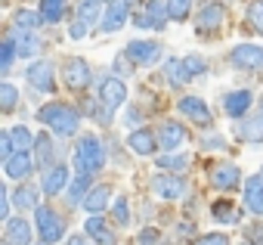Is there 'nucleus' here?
<instances>
[{"mask_svg": "<svg viewBox=\"0 0 263 245\" xmlns=\"http://www.w3.org/2000/svg\"><path fill=\"white\" fill-rule=\"evenodd\" d=\"M111 72H115V78H130V75H134V59H130L127 53H118L115 56V65H111Z\"/></svg>", "mask_w": 263, "mask_h": 245, "instance_id": "nucleus-40", "label": "nucleus"}, {"mask_svg": "<svg viewBox=\"0 0 263 245\" xmlns=\"http://www.w3.org/2000/svg\"><path fill=\"white\" fill-rule=\"evenodd\" d=\"M16 155V143H13V131H4L0 134V159L4 162H10Z\"/></svg>", "mask_w": 263, "mask_h": 245, "instance_id": "nucleus-42", "label": "nucleus"}, {"mask_svg": "<svg viewBox=\"0 0 263 245\" xmlns=\"http://www.w3.org/2000/svg\"><path fill=\"white\" fill-rule=\"evenodd\" d=\"M248 242L251 245H263V223H254V226H248Z\"/></svg>", "mask_w": 263, "mask_h": 245, "instance_id": "nucleus-48", "label": "nucleus"}, {"mask_svg": "<svg viewBox=\"0 0 263 245\" xmlns=\"http://www.w3.org/2000/svg\"><path fill=\"white\" fill-rule=\"evenodd\" d=\"M99 4H102V0H99Z\"/></svg>", "mask_w": 263, "mask_h": 245, "instance_id": "nucleus-56", "label": "nucleus"}, {"mask_svg": "<svg viewBox=\"0 0 263 245\" xmlns=\"http://www.w3.org/2000/svg\"><path fill=\"white\" fill-rule=\"evenodd\" d=\"M245 208L251 214L263 217V177L260 174L248 177V183H245Z\"/></svg>", "mask_w": 263, "mask_h": 245, "instance_id": "nucleus-21", "label": "nucleus"}, {"mask_svg": "<svg viewBox=\"0 0 263 245\" xmlns=\"http://www.w3.org/2000/svg\"><path fill=\"white\" fill-rule=\"evenodd\" d=\"M241 183V171H238V165H214L211 168V186L214 189H220V192H229V189H235Z\"/></svg>", "mask_w": 263, "mask_h": 245, "instance_id": "nucleus-16", "label": "nucleus"}, {"mask_svg": "<svg viewBox=\"0 0 263 245\" xmlns=\"http://www.w3.org/2000/svg\"><path fill=\"white\" fill-rule=\"evenodd\" d=\"M260 177H263V168H260Z\"/></svg>", "mask_w": 263, "mask_h": 245, "instance_id": "nucleus-54", "label": "nucleus"}, {"mask_svg": "<svg viewBox=\"0 0 263 245\" xmlns=\"http://www.w3.org/2000/svg\"><path fill=\"white\" fill-rule=\"evenodd\" d=\"M68 168L65 165H53V168H47L44 171V177H41V192L44 196H59L62 189H68Z\"/></svg>", "mask_w": 263, "mask_h": 245, "instance_id": "nucleus-19", "label": "nucleus"}, {"mask_svg": "<svg viewBox=\"0 0 263 245\" xmlns=\"http://www.w3.org/2000/svg\"><path fill=\"white\" fill-rule=\"evenodd\" d=\"M167 10H171L174 22H186L192 13V0H167Z\"/></svg>", "mask_w": 263, "mask_h": 245, "instance_id": "nucleus-37", "label": "nucleus"}, {"mask_svg": "<svg viewBox=\"0 0 263 245\" xmlns=\"http://www.w3.org/2000/svg\"><path fill=\"white\" fill-rule=\"evenodd\" d=\"M226 25V7L223 4H204L195 16V31L198 34H217Z\"/></svg>", "mask_w": 263, "mask_h": 245, "instance_id": "nucleus-6", "label": "nucleus"}, {"mask_svg": "<svg viewBox=\"0 0 263 245\" xmlns=\"http://www.w3.org/2000/svg\"><path fill=\"white\" fill-rule=\"evenodd\" d=\"M87 31H90V25H87L84 19H78V16H74V22L68 25V38H71V41H81Z\"/></svg>", "mask_w": 263, "mask_h": 245, "instance_id": "nucleus-45", "label": "nucleus"}, {"mask_svg": "<svg viewBox=\"0 0 263 245\" xmlns=\"http://www.w3.org/2000/svg\"><path fill=\"white\" fill-rule=\"evenodd\" d=\"M84 233L96 242V245H118V236L115 230L108 226V220H102V214H90L84 220Z\"/></svg>", "mask_w": 263, "mask_h": 245, "instance_id": "nucleus-17", "label": "nucleus"}, {"mask_svg": "<svg viewBox=\"0 0 263 245\" xmlns=\"http://www.w3.org/2000/svg\"><path fill=\"white\" fill-rule=\"evenodd\" d=\"M189 155L186 152H164V155H158V168L161 171H167V174H180L183 177V171L189 168Z\"/></svg>", "mask_w": 263, "mask_h": 245, "instance_id": "nucleus-29", "label": "nucleus"}, {"mask_svg": "<svg viewBox=\"0 0 263 245\" xmlns=\"http://www.w3.org/2000/svg\"><path fill=\"white\" fill-rule=\"evenodd\" d=\"M78 19H84L87 25H102V22H99V0H81Z\"/></svg>", "mask_w": 263, "mask_h": 245, "instance_id": "nucleus-35", "label": "nucleus"}, {"mask_svg": "<svg viewBox=\"0 0 263 245\" xmlns=\"http://www.w3.org/2000/svg\"><path fill=\"white\" fill-rule=\"evenodd\" d=\"M186 140H189V134H186V128L180 125V121H161V128H158V146L164 152H183Z\"/></svg>", "mask_w": 263, "mask_h": 245, "instance_id": "nucleus-11", "label": "nucleus"}, {"mask_svg": "<svg viewBox=\"0 0 263 245\" xmlns=\"http://www.w3.org/2000/svg\"><path fill=\"white\" fill-rule=\"evenodd\" d=\"M127 19H130V0H108L99 31L102 34H115V31H121L127 25Z\"/></svg>", "mask_w": 263, "mask_h": 245, "instance_id": "nucleus-9", "label": "nucleus"}, {"mask_svg": "<svg viewBox=\"0 0 263 245\" xmlns=\"http://www.w3.org/2000/svg\"><path fill=\"white\" fill-rule=\"evenodd\" d=\"M99 99L108 112H118L121 106H127V84L115 75H102L99 78Z\"/></svg>", "mask_w": 263, "mask_h": 245, "instance_id": "nucleus-4", "label": "nucleus"}, {"mask_svg": "<svg viewBox=\"0 0 263 245\" xmlns=\"http://www.w3.org/2000/svg\"><path fill=\"white\" fill-rule=\"evenodd\" d=\"M37 25H44V19H41V13H34V10H19V13L13 16V28H19V31H31V34H34Z\"/></svg>", "mask_w": 263, "mask_h": 245, "instance_id": "nucleus-32", "label": "nucleus"}, {"mask_svg": "<svg viewBox=\"0 0 263 245\" xmlns=\"http://www.w3.org/2000/svg\"><path fill=\"white\" fill-rule=\"evenodd\" d=\"M10 205H13V196L0 186V220H4V223L10 220Z\"/></svg>", "mask_w": 263, "mask_h": 245, "instance_id": "nucleus-47", "label": "nucleus"}, {"mask_svg": "<svg viewBox=\"0 0 263 245\" xmlns=\"http://www.w3.org/2000/svg\"><path fill=\"white\" fill-rule=\"evenodd\" d=\"M16 102H19V90H16L13 84H0V109H4V112H13Z\"/></svg>", "mask_w": 263, "mask_h": 245, "instance_id": "nucleus-39", "label": "nucleus"}, {"mask_svg": "<svg viewBox=\"0 0 263 245\" xmlns=\"http://www.w3.org/2000/svg\"><path fill=\"white\" fill-rule=\"evenodd\" d=\"M65 245H96V242H93L90 236H68Z\"/></svg>", "mask_w": 263, "mask_h": 245, "instance_id": "nucleus-50", "label": "nucleus"}, {"mask_svg": "<svg viewBox=\"0 0 263 245\" xmlns=\"http://www.w3.org/2000/svg\"><path fill=\"white\" fill-rule=\"evenodd\" d=\"M223 146H226L223 137H208V140H204V149H223Z\"/></svg>", "mask_w": 263, "mask_h": 245, "instance_id": "nucleus-51", "label": "nucleus"}, {"mask_svg": "<svg viewBox=\"0 0 263 245\" xmlns=\"http://www.w3.org/2000/svg\"><path fill=\"white\" fill-rule=\"evenodd\" d=\"M13 205L22 208V211H37V208H41V192H37L34 186L22 183V186L13 192Z\"/></svg>", "mask_w": 263, "mask_h": 245, "instance_id": "nucleus-28", "label": "nucleus"}, {"mask_svg": "<svg viewBox=\"0 0 263 245\" xmlns=\"http://www.w3.org/2000/svg\"><path fill=\"white\" fill-rule=\"evenodd\" d=\"M235 134H238V140H245V143H263V112L248 115L245 121H238V125H235Z\"/></svg>", "mask_w": 263, "mask_h": 245, "instance_id": "nucleus-20", "label": "nucleus"}, {"mask_svg": "<svg viewBox=\"0 0 263 245\" xmlns=\"http://www.w3.org/2000/svg\"><path fill=\"white\" fill-rule=\"evenodd\" d=\"M220 106L229 118H248V112L254 106V93L251 90H232V93L220 96Z\"/></svg>", "mask_w": 263, "mask_h": 245, "instance_id": "nucleus-13", "label": "nucleus"}, {"mask_svg": "<svg viewBox=\"0 0 263 245\" xmlns=\"http://www.w3.org/2000/svg\"><path fill=\"white\" fill-rule=\"evenodd\" d=\"M37 13H41L44 25H56V22H62L65 13H68V0H41V4H37Z\"/></svg>", "mask_w": 263, "mask_h": 245, "instance_id": "nucleus-24", "label": "nucleus"}, {"mask_svg": "<svg viewBox=\"0 0 263 245\" xmlns=\"http://www.w3.org/2000/svg\"><path fill=\"white\" fill-rule=\"evenodd\" d=\"M127 56L134 59V65H140V68L155 65L161 59V44L158 41H130L127 44Z\"/></svg>", "mask_w": 263, "mask_h": 245, "instance_id": "nucleus-12", "label": "nucleus"}, {"mask_svg": "<svg viewBox=\"0 0 263 245\" xmlns=\"http://www.w3.org/2000/svg\"><path fill=\"white\" fill-rule=\"evenodd\" d=\"M140 121H143V112H140V109H134V106H130V109H127V125H134V128H137Z\"/></svg>", "mask_w": 263, "mask_h": 245, "instance_id": "nucleus-49", "label": "nucleus"}, {"mask_svg": "<svg viewBox=\"0 0 263 245\" xmlns=\"http://www.w3.org/2000/svg\"><path fill=\"white\" fill-rule=\"evenodd\" d=\"M4 171H7L10 180H25V177L34 171V159H31V152H16L10 162H4Z\"/></svg>", "mask_w": 263, "mask_h": 245, "instance_id": "nucleus-22", "label": "nucleus"}, {"mask_svg": "<svg viewBox=\"0 0 263 245\" xmlns=\"http://www.w3.org/2000/svg\"><path fill=\"white\" fill-rule=\"evenodd\" d=\"M260 112H263V96H260Z\"/></svg>", "mask_w": 263, "mask_h": 245, "instance_id": "nucleus-53", "label": "nucleus"}, {"mask_svg": "<svg viewBox=\"0 0 263 245\" xmlns=\"http://www.w3.org/2000/svg\"><path fill=\"white\" fill-rule=\"evenodd\" d=\"M34 230H37V236H41L44 245H53V242H59V239L65 236V220H62L59 211H53L50 205H41V208L34 211Z\"/></svg>", "mask_w": 263, "mask_h": 245, "instance_id": "nucleus-3", "label": "nucleus"}, {"mask_svg": "<svg viewBox=\"0 0 263 245\" xmlns=\"http://www.w3.org/2000/svg\"><path fill=\"white\" fill-rule=\"evenodd\" d=\"M111 220H115L118 226H130V202H127V196H118V199H115V205H111Z\"/></svg>", "mask_w": 263, "mask_h": 245, "instance_id": "nucleus-34", "label": "nucleus"}, {"mask_svg": "<svg viewBox=\"0 0 263 245\" xmlns=\"http://www.w3.org/2000/svg\"><path fill=\"white\" fill-rule=\"evenodd\" d=\"M192 233V223H180V236H189Z\"/></svg>", "mask_w": 263, "mask_h": 245, "instance_id": "nucleus-52", "label": "nucleus"}, {"mask_svg": "<svg viewBox=\"0 0 263 245\" xmlns=\"http://www.w3.org/2000/svg\"><path fill=\"white\" fill-rule=\"evenodd\" d=\"M229 62L238 72H263V47L260 44H238V47H232Z\"/></svg>", "mask_w": 263, "mask_h": 245, "instance_id": "nucleus-5", "label": "nucleus"}, {"mask_svg": "<svg viewBox=\"0 0 263 245\" xmlns=\"http://www.w3.org/2000/svg\"><path fill=\"white\" fill-rule=\"evenodd\" d=\"M90 189H93V186H90V177H87V174H74V180H71L68 189H65V192H68L65 202H68L71 208H78V205H84V199L90 196Z\"/></svg>", "mask_w": 263, "mask_h": 245, "instance_id": "nucleus-26", "label": "nucleus"}, {"mask_svg": "<svg viewBox=\"0 0 263 245\" xmlns=\"http://www.w3.org/2000/svg\"><path fill=\"white\" fill-rule=\"evenodd\" d=\"M34 226L25 217H10L4 223V245H31Z\"/></svg>", "mask_w": 263, "mask_h": 245, "instance_id": "nucleus-14", "label": "nucleus"}, {"mask_svg": "<svg viewBox=\"0 0 263 245\" xmlns=\"http://www.w3.org/2000/svg\"><path fill=\"white\" fill-rule=\"evenodd\" d=\"M37 121L47 125L59 137H74L81 131V112L74 106H68V102H47V106H41Z\"/></svg>", "mask_w": 263, "mask_h": 245, "instance_id": "nucleus-1", "label": "nucleus"}, {"mask_svg": "<svg viewBox=\"0 0 263 245\" xmlns=\"http://www.w3.org/2000/svg\"><path fill=\"white\" fill-rule=\"evenodd\" d=\"M134 25H140V28H155V31H158V22L152 19V13H149V10H140V13L134 16Z\"/></svg>", "mask_w": 263, "mask_h": 245, "instance_id": "nucleus-46", "label": "nucleus"}, {"mask_svg": "<svg viewBox=\"0 0 263 245\" xmlns=\"http://www.w3.org/2000/svg\"><path fill=\"white\" fill-rule=\"evenodd\" d=\"M13 131V143H16V152H28V149H34V143H37V137L25 128V125H16V128H10Z\"/></svg>", "mask_w": 263, "mask_h": 245, "instance_id": "nucleus-33", "label": "nucleus"}, {"mask_svg": "<svg viewBox=\"0 0 263 245\" xmlns=\"http://www.w3.org/2000/svg\"><path fill=\"white\" fill-rule=\"evenodd\" d=\"M34 149H37V162H41L44 168H53L50 162L59 155V149H56V143L50 140V134H41V137H37V143H34Z\"/></svg>", "mask_w": 263, "mask_h": 245, "instance_id": "nucleus-31", "label": "nucleus"}, {"mask_svg": "<svg viewBox=\"0 0 263 245\" xmlns=\"http://www.w3.org/2000/svg\"><path fill=\"white\" fill-rule=\"evenodd\" d=\"M149 186L158 199H167V202H177V199L186 196V180L180 174H155L149 180Z\"/></svg>", "mask_w": 263, "mask_h": 245, "instance_id": "nucleus-8", "label": "nucleus"}, {"mask_svg": "<svg viewBox=\"0 0 263 245\" xmlns=\"http://www.w3.org/2000/svg\"><path fill=\"white\" fill-rule=\"evenodd\" d=\"M177 109H180V115H186L189 121H195L198 128H211V125H214L211 109H208V102H204L201 96H192V93H186V96H180Z\"/></svg>", "mask_w": 263, "mask_h": 245, "instance_id": "nucleus-10", "label": "nucleus"}, {"mask_svg": "<svg viewBox=\"0 0 263 245\" xmlns=\"http://www.w3.org/2000/svg\"><path fill=\"white\" fill-rule=\"evenodd\" d=\"M127 146L134 155H155L158 152V134H152L149 128H137V131H130Z\"/></svg>", "mask_w": 263, "mask_h": 245, "instance_id": "nucleus-18", "label": "nucleus"}, {"mask_svg": "<svg viewBox=\"0 0 263 245\" xmlns=\"http://www.w3.org/2000/svg\"><path fill=\"white\" fill-rule=\"evenodd\" d=\"M245 19L251 22V28H254V31H260V34H263V0H254V4L248 7V13H245Z\"/></svg>", "mask_w": 263, "mask_h": 245, "instance_id": "nucleus-41", "label": "nucleus"}, {"mask_svg": "<svg viewBox=\"0 0 263 245\" xmlns=\"http://www.w3.org/2000/svg\"><path fill=\"white\" fill-rule=\"evenodd\" d=\"M183 68H186V75H189V81L192 78H198V75H204V68H208V62L198 56V53H189V56H183Z\"/></svg>", "mask_w": 263, "mask_h": 245, "instance_id": "nucleus-38", "label": "nucleus"}, {"mask_svg": "<svg viewBox=\"0 0 263 245\" xmlns=\"http://www.w3.org/2000/svg\"><path fill=\"white\" fill-rule=\"evenodd\" d=\"M161 245H167V242H161Z\"/></svg>", "mask_w": 263, "mask_h": 245, "instance_id": "nucleus-55", "label": "nucleus"}, {"mask_svg": "<svg viewBox=\"0 0 263 245\" xmlns=\"http://www.w3.org/2000/svg\"><path fill=\"white\" fill-rule=\"evenodd\" d=\"M62 78H65V84L71 87V90H87L90 87V81H93V68L87 65V59H81V56H71V59H65V65H62Z\"/></svg>", "mask_w": 263, "mask_h": 245, "instance_id": "nucleus-7", "label": "nucleus"}, {"mask_svg": "<svg viewBox=\"0 0 263 245\" xmlns=\"http://www.w3.org/2000/svg\"><path fill=\"white\" fill-rule=\"evenodd\" d=\"M192 245H232L223 233H204V236H198Z\"/></svg>", "mask_w": 263, "mask_h": 245, "instance_id": "nucleus-43", "label": "nucleus"}, {"mask_svg": "<svg viewBox=\"0 0 263 245\" xmlns=\"http://www.w3.org/2000/svg\"><path fill=\"white\" fill-rule=\"evenodd\" d=\"M164 81L174 84V87L189 84V75H186V68H183V59H167V62H164Z\"/></svg>", "mask_w": 263, "mask_h": 245, "instance_id": "nucleus-30", "label": "nucleus"}, {"mask_svg": "<svg viewBox=\"0 0 263 245\" xmlns=\"http://www.w3.org/2000/svg\"><path fill=\"white\" fill-rule=\"evenodd\" d=\"M7 38H13V44H16V53L25 59V56H37V50H41V41L31 34V31H19V28H10V34Z\"/></svg>", "mask_w": 263, "mask_h": 245, "instance_id": "nucleus-25", "label": "nucleus"}, {"mask_svg": "<svg viewBox=\"0 0 263 245\" xmlns=\"http://www.w3.org/2000/svg\"><path fill=\"white\" fill-rule=\"evenodd\" d=\"M108 202H111V186L99 183V186H93L90 196L84 199V208H87L90 214H102V211L108 208Z\"/></svg>", "mask_w": 263, "mask_h": 245, "instance_id": "nucleus-27", "label": "nucleus"}, {"mask_svg": "<svg viewBox=\"0 0 263 245\" xmlns=\"http://www.w3.org/2000/svg\"><path fill=\"white\" fill-rule=\"evenodd\" d=\"M25 78H28V84H31L34 90H41V93H53V90H56V68H53L50 62H34V65L25 72Z\"/></svg>", "mask_w": 263, "mask_h": 245, "instance_id": "nucleus-15", "label": "nucleus"}, {"mask_svg": "<svg viewBox=\"0 0 263 245\" xmlns=\"http://www.w3.org/2000/svg\"><path fill=\"white\" fill-rule=\"evenodd\" d=\"M211 217H214V223H223V226H235V223H241V211H238L229 199L214 202V205H211Z\"/></svg>", "mask_w": 263, "mask_h": 245, "instance_id": "nucleus-23", "label": "nucleus"}, {"mask_svg": "<svg viewBox=\"0 0 263 245\" xmlns=\"http://www.w3.org/2000/svg\"><path fill=\"white\" fill-rule=\"evenodd\" d=\"M102 168H105V143L96 134H84L74 146V171L93 177Z\"/></svg>", "mask_w": 263, "mask_h": 245, "instance_id": "nucleus-2", "label": "nucleus"}, {"mask_svg": "<svg viewBox=\"0 0 263 245\" xmlns=\"http://www.w3.org/2000/svg\"><path fill=\"white\" fill-rule=\"evenodd\" d=\"M16 56H19V53H16V44H13V38H7L4 44H0V72H4V75H10Z\"/></svg>", "mask_w": 263, "mask_h": 245, "instance_id": "nucleus-36", "label": "nucleus"}, {"mask_svg": "<svg viewBox=\"0 0 263 245\" xmlns=\"http://www.w3.org/2000/svg\"><path fill=\"white\" fill-rule=\"evenodd\" d=\"M137 245H161V236H158V230H155V226H146V230L137 236Z\"/></svg>", "mask_w": 263, "mask_h": 245, "instance_id": "nucleus-44", "label": "nucleus"}]
</instances>
